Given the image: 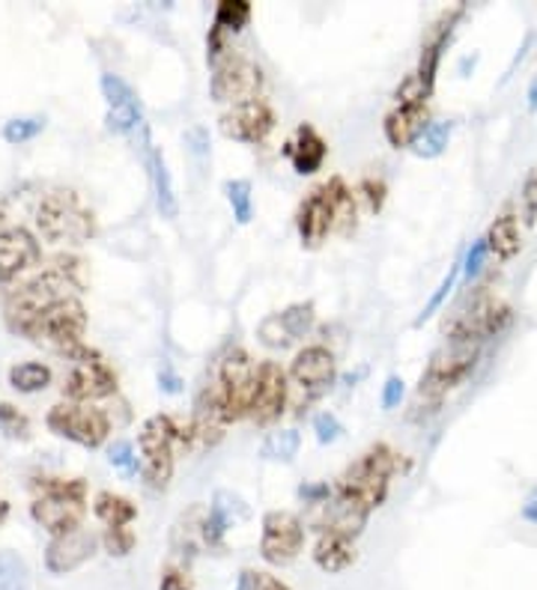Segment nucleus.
I'll list each match as a JSON object with an SVG mask.
<instances>
[{
    "label": "nucleus",
    "instance_id": "1",
    "mask_svg": "<svg viewBox=\"0 0 537 590\" xmlns=\"http://www.w3.org/2000/svg\"><path fill=\"white\" fill-rule=\"evenodd\" d=\"M477 355H481V344H475V340H451L448 337V344L433 352L428 370H424L421 382H418L415 414L436 412L439 405L445 403L448 393L460 388L472 376V370L477 365Z\"/></svg>",
    "mask_w": 537,
    "mask_h": 590
},
{
    "label": "nucleus",
    "instance_id": "43",
    "mask_svg": "<svg viewBox=\"0 0 537 590\" xmlns=\"http://www.w3.org/2000/svg\"><path fill=\"white\" fill-rule=\"evenodd\" d=\"M30 430V421L10 403H0V433L12 435V439H24Z\"/></svg>",
    "mask_w": 537,
    "mask_h": 590
},
{
    "label": "nucleus",
    "instance_id": "27",
    "mask_svg": "<svg viewBox=\"0 0 537 590\" xmlns=\"http://www.w3.org/2000/svg\"><path fill=\"white\" fill-rule=\"evenodd\" d=\"M356 542L340 534H319L317 546H314V563L328 576L347 572L356 563Z\"/></svg>",
    "mask_w": 537,
    "mask_h": 590
},
{
    "label": "nucleus",
    "instance_id": "48",
    "mask_svg": "<svg viewBox=\"0 0 537 590\" xmlns=\"http://www.w3.org/2000/svg\"><path fill=\"white\" fill-rule=\"evenodd\" d=\"M523 215L531 224L537 218V168L526 177V186H523Z\"/></svg>",
    "mask_w": 537,
    "mask_h": 590
},
{
    "label": "nucleus",
    "instance_id": "52",
    "mask_svg": "<svg viewBox=\"0 0 537 590\" xmlns=\"http://www.w3.org/2000/svg\"><path fill=\"white\" fill-rule=\"evenodd\" d=\"M523 519L531 521V525H537V489L531 492L526 498V504H523Z\"/></svg>",
    "mask_w": 537,
    "mask_h": 590
},
{
    "label": "nucleus",
    "instance_id": "5",
    "mask_svg": "<svg viewBox=\"0 0 537 590\" xmlns=\"http://www.w3.org/2000/svg\"><path fill=\"white\" fill-rule=\"evenodd\" d=\"M179 442V423L170 414H152L138 433L140 451V477L149 489H168L173 481V447Z\"/></svg>",
    "mask_w": 537,
    "mask_h": 590
},
{
    "label": "nucleus",
    "instance_id": "39",
    "mask_svg": "<svg viewBox=\"0 0 537 590\" xmlns=\"http://www.w3.org/2000/svg\"><path fill=\"white\" fill-rule=\"evenodd\" d=\"M102 542H105V551H108V555H114V558H126V555L135 549L138 537H135V531H131L129 525H123V528H105Z\"/></svg>",
    "mask_w": 537,
    "mask_h": 590
},
{
    "label": "nucleus",
    "instance_id": "36",
    "mask_svg": "<svg viewBox=\"0 0 537 590\" xmlns=\"http://www.w3.org/2000/svg\"><path fill=\"white\" fill-rule=\"evenodd\" d=\"M230 200V209H233V218H236V224H249L251 218H254V200H251V182L249 179H233L224 186Z\"/></svg>",
    "mask_w": 537,
    "mask_h": 590
},
{
    "label": "nucleus",
    "instance_id": "25",
    "mask_svg": "<svg viewBox=\"0 0 537 590\" xmlns=\"http://www.w3.org/2000/svg\"><path fill=\"white\" fill-rule=\"evenodd\" d=\"M326 140L319 138V131L314 126H298L296 135L287 140L284 156L289 158V165L296 170L298 177H314L323 161H326Z\"/></svg>",
    "mask_w": 537,
    "mask_h": 590
},
{
    "label": "nucleus",
    "instance_id": "31",
    "mask_svg": "<svg viewBox=\"0 0 537 590\" xmlns=\"http://www.w3.org/2000/svg\"><path fill=\"white\" fill-rule=\"evenodd\" d=\"M51 382V370L40 361H24V365H15L10 370V384L21 393H36L45 391Z\"/></svg>",
    "mask_w": 537,
    "mask_h": 590
},
{
    "label": "nucleus",
    "instance_id": "35",
    "mask_svg": "<svg viewBox=\"0 0 537 590\" xmlns=\"http://www.w3.org/2000/svg\"><path fill=\"white\" fill-rule=\"evenodd\" d=\"M281 325L287 328L289 337L298 340V337H305L317 323V314H314V305L310 302H298V305H289L287 310H281L278 314Z\"/></svg>",
    "mask_w": 537,
    "mask_h": 590
},
{
    "label": "nucleus",
    "instance_id": "19",
    "mask_svg": "<svg viewBox=\"0 0 537 590\" xmlns=\"http://www.w3.org/2000/svg\"><path fill=\"white\" fill-rule=\"evenodd\" d=\"M99 540L90 531H72L63 537H51L49 549H45V570L54 576H66V572L78 570L96 555Z\"/></svg>",
    "mask_w": 537,
    "mask_h": 590
},
{
    "label": "nucleus",
    "instance_id": "8",
    "mask_svg": "<svg viewBox=\"0 0 537 590\" xmlns=\"http://www.w3.org/2000/svg\"><path fill=\"white\" fill-rule=\"evenodd\" d=\"M49 430L81 447H99L110 433L108 414L87 403H57L45 418Z\"/></svg>",
    "mask_w": 537,
    "mask_h": 590
},
{
    "label": "nucleus",
    "instance_id": "18",
    "mask_svg": "<svg viewBox=\"0 0 537 590\" xmlns=\"http://www.w3.org/2000/svg\"><path fill=\"white\" fill-rule=\"evenodd\" d=\"M230 423L233 421H230L228 405H224V397H221L219 382L207 384V388L198 393L194 414H191L194 439H198L203 447H215V444L228 435Z\"/></svg>",
    "mask_w": 537,
    "mask_h": 590
},
{
    "label": "nucleus",
    "instance_id": "3",
    "mask_svg": "<svg viewBox=\"0 0 537 590\" xmlns=\"http://www.w3.org/2000/svg\"><path fill=\"white\" fill-rule=\"evenodd\" d=\"M36 226L49 242L81 245L96 233V218L75 191H49L36 207Z\"/></svg>",
    "mask_w": 537,
    "mask_h": 590
},
{
    "label": "nucleus",
    "instance_id": "54",
    "mask_svg": "<svg viewBox=\"0 0 537 590\" xmlns=\"http://www.w3.org/2000/svg\"><path fill=\"white\" fill-rule=\"evenodd\" d=\"M7 513H10V504H7V502H0V521L7 519Z\"/></svg>",
    "mask_w": 537,
    "mask_h": 590
},
{
    "label": "nucleus",
    "instance_id": "37",
    "mask_svg": "<svg viewBox=\"0 0 537 590\" xmlns=\"http://www.w3.org/2000/svg\"><path fill=\"white\" fill-rule=\"evenodd\" d=\"M0 590H28V567L15 551H0Z\"/></svg>",
    "mask_w": 537,
    "mask_h": 590
},
{
    "label": "nucleus",
    "instance_id": "4",
    "mask_svg": "<svg viewBox=\"0 0 537 590\" xmlns=\"http://www.w3.org/2000/svg\"><path fill=\"white\" fill-rule=\"evenodd\" d=\"M400 468L398 453L391 451L388 444H377V447H370L356 465H349L340 483L335 489L340 495H349V498H356L368 507L370 513L382 507L388 498V483L394 477V472Z\"/></svg>",
    "mask_w": 537,
    "mask_h": 590
},
{
    "label": "nucleus",
    "instance_id": "42",
    "mask_svg": "<svg viewBox=\"0 0 537 590\" xmlns=\"http://www.w3.org/2000/svg\"><path fill=\"white\" fill-rule=\"evenodd\" d=\"M159 590H194V579L186 563H168L159 576Z\"/></svg>",
    "mask_w": 537,
    "mask_h": 590
},
{
    "label": "nucleus",
    "instance_id": "46",
    "mask_svg": "<svg viewBox=\"0 0 537 590\" xmlns=\"http://www.w3.org/2000/svg\"><path fill=\"white\" fill-rule=\"evenodd\" d=\"M314 433H317L319 444H331L344 435V426H340V421L331 412H319L314 418Z\"/></svg>",
    "mask_w": 537,
    "mask_h": 590
},
{
    "label": "nucleus",
    "instance_id": "47",
    "mask_svg": "<svg viewBox=\"0 0 537 590\" xmlns=\"http://www.w3.org/2000/svg\"><path fill=\"white\" fill-rule=\"evenodd\" d=\"M239 590H289V588L281 579H275V576H268V572L245 570L242 572V579H239Z\"/></svg>",
    "mask_w": 537,
    "mask_h": 590
},
{
    "label": "nucleus",
    "instance_id": "17",
    "mask_svg": "<svg viewBox=\"0 0 537 590\" xmlns=\"http://www.w3.org/2000/svg\"><path fill=\"white\" fill-rule=\"evenodd\" d=\"M272 128H275V110L268 108L263 98L236 105L221 117L224 138L239 140V144H263L272 135Z\"/></svg>",
    "mask_w": 537,
    "mask_h": 590
},
{
    "label": "nucleus",
    "instance_id": "30",
    "mask_svg": "<svg viewBox=\"0 0 537 590\" xmlns=\"http://www.w3.org/2000/svg\"><path fill=\"white\" fill-rule=\"evenodd\" d=\"M323 191H326L328 203L335 209V230L349 233V226H356V200H352V191L347 188V182L340 177L328 179Z\"/></svg>",
    "mask_w": 537,
    "mask_h": 590
},
{
    "label": "nucleus",
    "instance_id": "41",
    "mask_svg": "<svg viewBox=\"0 0 537 590\" xmlns=\"http://www.w3.org/2000/svg\"><path fill=\"white\" fill-rule=\"evenodd\" d=\"M433 89L424 84V81L418 78L415 72L412 75H407L403 78V84L398 87V93H394V98H398V105H428V98Z\"/></svg>",
    "mask_w": 537,
    "mask_h": 590
},
{
    "label": "nucleus",
    "instance_id": "7",
    "mask_svg": "<svg viewBox=\"0 0 537 590\" xmlns=\"http://www.w3.org/2000/svg\"><path fill=\"white\" fill-rule=\"evenodd\" d=\"M72 281L57 268H51L45 275H40L36 281H30L12 295L10 305H7V319H10L12 331L24 335L30 325L36 323L51 305H57L63 298H70Z\"/></svg>",
    "mask_w": 537,
    "mask_h": 590
},
{
    "label": "nucleus",
    "instance_id": "45",
    "mask_svg": "<svg viewBox=\"0 0 537 590\" xmlns=\"http://www.w3.org/2000/svg\"><path fill=\"white\" fill-rule=\"evenodd\" d=\"M460 266H463V263H457V266H451V272H448V277H445V281H442V286H439V289H436V295L430 298L428 307H424V310H421V316H418V325L424 323V319H430V316L436 314L439 307H442V302H445V298H448V293H451V289H454V284H457Z\"/></svg>",
    "mask_w": 537,
    "mask_h": 590
},
{
    "label": "nucleus",
    "instance_id": "26",
    "mask_svg": "<svg viewBox=\"0 0 537 590\" xmlns=\"http://www.w3.org/2000/svg\"><path fill=\"white\" fill-rule=\"evenodd\" d=\"M428 128V105H394L382 123L386 140L394 149H407Z\"/></svg>",
    "mask_w": 537,
    "mask_h": 590
},
{
    "label": "nucleus",
    "instance_id": "53",
    "mask_svg": "<svg viewBox=\"0 0 537 590\" xmlns=\"http://www.w3.org/2000/svg\"><path fill=\"white\" fill-rule=\"evenodd\" d=\"M528 108L537 110V81H531V89H528Z\"/></svg>",
    "mask_w": 537,
    "mask_h": 590
},
{
    "label": "nucleus",
    "instance_id": "9",
    "mask_svg": "<svg viewBox=\"0 0 537 590\" xmlns=\"http://www.w3.org/2000/svg\"><path fill=\"white\" fill-rule=\"evenodd\" d=\"M305 549V525L296 513L268 510L260 531V558L268 567H289Z\"/></svg>",
    "mask_w": 537,
    "mask_h": 590
},
{
    "label": "nucleus",
    "instance_id": "28",
    "mask_svg": "<svg viewBox=\"0 0 537 590\" xmlns=\"http://www.w3.org/2000/svg\"><path fill=\"white\" fill-rule=\"evenodd\" d=\"M487 251L498 260H514L523 247V239H519V224L514 215H498L493 224H489L487 236Z\"/></svg>",
    "mask_w": 537,
    "mask_h": 590
},
{
    "label": "nucleus",
    "instance_id": "21",
    "mask_svg": "<svg viewBox=\"0 0 537 590\" xmlns=\"http://www.w3.org/2000/svg\"><path fill=\"white\" fill-rule=\"evenodd\" d=\"M335 373H338L335 355L328 352L326 346H305L293 358V365H289V379L302 384V388H308V391L328 388V384L335 382Z\"/></svg>",
    "mask_w": 537,
    "mask_h": 590
},
{
    "label": "nucleus",
    "instance_id": "23",
    "mask_svg": "<svg viewBox=\"0 0 537 590\" xmlns=\"http://www.w3.org/2000/svg\"><path fill=\"white\" fill-rule=\"evenodd\" d=\"M36 263H40V242L30 236L28 230L15 226V230L0 233V275H21Z\"/></svg>",
    "mask_w": 537,
    "mask_h": 590
},
{
    "label": "nucleus",
    "instance_id": "49",
    "mask_svg": "<svg viewBox=\"0 0 537 590\" xmlns=\"http://www.w3.org/2000/svg\"><path fill=\"white\" fill-rule=\"evenodd\" d=\"M361 191H365V197H368L370 212H379L382 203H386V182H382V179L368 177L365 182H361Z\"/></svg>",
    "mask_w": 537,
    "mask_h": 590
},
{
    "label": "nucleus",
    "instance_id": "15",
    "mask_svg": "<svg viewBox=\"0 0 537 590\" xmlns=\"http://www.w3.org/2000/svg\"><path fill=\"white\" fill-rule=\"evenodd\" d=\"M510 323V307L505 302H498L493 295H481L472 302L468 310L451 323L448 328V337L451 340H487V337H496L498 331H505V325Z\"/></svg>",
    "mask_w": 537,
    "mask_h": 590
},
{
    "label": "nucleus",
    "instance_id": "50",
    "mask_svg": "<svg viewBox=\"0 0 537 590\" xmlns=\"http://www.w3.org/2000/svg\"><path fill=\"white\" fill-rule=\"evenodd\" d=\"M487 242L484 239H477L475 245L468 247V254H466V263H463V268H466V275H477L481 272V266H484V256H487Z\"/></svg>",
    "mask_w": 537,
    "mask_h": 590
},
{
    "label": "nucleus",
    "instance_id": "14",
    "mask_svg": "<svg viewBox=\"0 0 537 590\" xmlns=\"http://www.w3.org/2000/svg\"><path fill=\"white\" fill-rule=\"evenodd\" d=\"M370 519V510L356 498L349 495H340L338 489L331 492V498L319 504H310L308 525L310 528H319V534H340V537H349L356 540L358 534L365 531V525Z\"/></svg>",
    "mask_w": 537,
    "mask_h": 590
},
{
    "label": "nucleus",
    "instance_id": "2",
    "mask_svg": "<svg viewBox=\"0 0 537 590\" xmlns=\"http://www.w3.org/2000/svg\"><path fill=\"white\" fill-rule=\"evenodd\" d=\"M36 495L30 504V516L40 521L51 537H63L81 528L87 513V483L60 481V477H40Z\"/></svg>",
    "mask_w": 537,
    "mask_h": 590
},
{
    "label": "nucleus",
    "instance_id": "32",
    "mask_svg": "<svg viewBox=\"0 0 537 590\" xmlns=\"http://www.w3.org/2000/svg\"><path fill=\"white\" fill-rule=\"evenodd\" d=\"M251 21V3L249 0H221L215 7V21L212 28L221 33H239V30L249 28Z\"/></svg>",
    "mask_w": 537,
    "mask_h": 590
},
{
    "label": "nucleus",
    "instance_id": "16",
    "mask_svg": "<svg viewBox=\"0 0 537 590\" xmlns=\"http://www.w3.org/2000/svg\"><path fill=\"white\" fill-rule=\"evenodd\" d=\"M287 373L275 361H263L257 367V384H254V400H251V421L268 426L278 421L284 405H287Z\"/></svg>",
    "mask_w": 537,
    "mask_h": 590
},
{
    "label": "nucleus",
    "instance_id": "24",
    "mask_svg": "<svg viewBox=\"0 0 537 590\" xmlns=\"http://www.w3.org/2000/svg\"><path fill=\"white\" fill-rule=\"evenodd\" d=\"M463 15V7H454L451 12H445L442 19L433 24V30L428 33V40H424V49H421V60H418V70L415 75L430 89L436 84V72H439V60H442V51L448 49V42H451V33H454V24Z\"/></svg>",
    "mask_w": 537,
    "mask_h": 590
},
{
    "label": "nucleus",
    "instance_id": "44",
    "mask_svg": "<svg viewBox=\"0 0 537 590\" xmlns=\"http://www.w3.org/2000/svg\"><path fill=\"white\" fill-rule=\"evenodd\" d=\"M110 465L114 468H119L123 474H135L140 472V463L138 456H135V444L131 442H117L114 447H110Z\"/></svg>",
    "mask_w": 537,
    "mask_h": 590
},
{
    "label": "nucleus",
    "instance_id": "6",
    "mask_svg": "<svg viewBox=\"0 0 537 590\" xmlns=\"http://www.w3.org/2000/svg\"><path fill=\"white\" fill-rule=\"evenodd\" d=\"M209 93L215 102H228V105H245V102H257L263 93V70L245 54L236 51H224L215 63H212V81H209Z\"/></svg>",
    "mask_w": 537,
    "mask_h": 590
},
{
    "label": "nucleus",
    "instance_id": "38",
    "mask_svg": "<svg viewBox=\"0 0 537 590\" xmlns=\"http://www.w3.org/2000/svg\"><path fill=\"white\" fill-rule=\"evenodd\" d=\"M42 128H45V119L42 117H15L3 126V138L10 140V144H28V140L40 135Z\"/></svg>",
    "mask_w": 537,
    "mask_h": 590
},
{
    "label": "nucleus",
    "instance_id": "11",
    "mask_svg": "<svg viewBox=\"0 0 537 590\" xmlns=\"http://www.w3.org/2000/svg\"><path fill=\"white\" fill-rule=\"evenodd\" d=\"M87 331V310L75 295L63 298L57 305H51L45 314L30 325L24 337L30 340H45V344L63 346V349H78L81 337Z\"/></svg>",
    "mask_w": 537,
    "mask_h": 590
},
{
    "label": "nucleus",
    "instance_id": "33",
    "mask_svg": "<svg viewBox=\"0 0 537 590\" xmlns=\"http://www.w3.org/2000/svg\"><path fill=\"white\" fill-rule=\"evenodd\" d=\"M298 447H302V435L296 430H275V433L266 435V442H263L260 451H263L266 460H275V463H293Z\"/></svg>",
    "mask_w": 537,
    "mask_h": 590
},
{
    "label": "nucleus",
    "instance_id": "12",
    "mask_svg": "<svg viewBox=\"0 0 537 590\" xmlns=\"http://www.w3.org/2000/svg\"><path fill=\"white\" fill-rule=\"evenodd\" d=\"M254 384H257V367L245 349H230L219 367V388L228 405L230 421H242L251 414L254 400Z\"/></svg>",
    "mask_w": 537,
    "mask_h": 590
},
{
    "label": "nucleus",
    "instance_id": "20",
    "mask_svg": "<svg viewBox=\"0 0 537 590\" xmlns=\"http://www.w3.org/2000/svg\"><path fill=\"white\" fill-rule=\"evenodd\" d=\"M296 230L305 247H319L323 242H326L328 233L335 230V209H331V203H328V197L323 188L310 191L308 200L298 207Z\"/></svg>",
    "mask_w": 537,
    "mask_h": 590
},
{
    "label": "nucleus",
    "instance_id": "29",
    "mask_svg": "<svg viewBox=\"0 0 537 590\" xmlns=\"http://www.w3.org/2000/svg\"><path fill=\"white\" fill-rule=\"evenodd\" d=\"M93 513H96L108 528H123V525H131V521H135L138 507H135L126 495H117V492L105 489L93 498Z\"/></svg>",
    "mask_w": 537,
    "mask_h": 590
},
{
    "label": "nucleus",
    "instance_id": "10",
    "mask_svg": "<svg viewBox=\"0 0 537 590\" xmlns=\"http://www.w3.org/2000/svg\"><path fill=\"white\" fill-rule=\"evenodd\" d=\"M117 391V373L99 352L84 346L72 349V370L66 376V397L72 403H90Z\"/></svg>",
    "mask_w": 537,
    "mask_h": 590
},
{
    "label": "nucleus",
    "instance_id": "40",
    "mask_svg": "<svg viewBox=\"0 0 537 590\" xmlns=\"http://www.w3.org/2000/svg\"><path fill=\"white\" fill-rule=\"evenodd\" d=\"M257 337H260V340H263V344H266V346H272V349H287V346L296 344V340H293V337H289L287 328H284V325H281L278 314H275V316H266V319H263V323H260Z\"/></svg>",
    "mask_w": 537,
    "mask_h": 590
},
{
    "label": "nucleus",
    "instance_id": "22",
    "mask_svg": "<svg viewBox=\"0 0 537 590\" xmlns=\"http://www.w3.org/2000/svg\"><path fill=\"white\" fill-rule=\"evenodd\" d=\"M140 144H144V161H147L149 186H152V194H156V207H159L161 218L173 221L179 215V200L177 188H173V177H170L168 170V158L149 140V131L140 138Z\"/></svg>",
    "mask_w": 537,
    "mask_h": 590
},
{
    "label": "nucleus",
    "instance_id": "34",
    "mask_svg": "<svg viewBox=\"0 0 537 590\" xmlns=\"http://www.w3.org/2000/svg\"><path fill=\"white\" fill-rule=\"evenodd\" d=\"M448 140H451V123H428V128L418 135L412 149H415V156L421 158H436L445 152Z\"/></svg>",
    "mask_w": 537,
    "mask_h": 590
},
{
    "label": "nucleus",
    "instance_id": "13",
    "mask_svg": "<svg viewBox=\"0 0 537 590\" xmlns=\"http://www.w3.org/2000/svg\"><path fill=\"white\" fill-rule=\"evenodd\" d=\"M102 96H105V108H108L110 131L129 135V138H144L147 135L144 105H140L138 93L126 81L114 75V72H105L102 75Z\"/></svg>",
    "mask_w": 537,
    "mask_h": 590
},
{
    "label": "nucleus",
    "instance_id": "51",
    "mask_svg": "<svg viewBox=\"0 0 537 590\" xmlns=\"http://www.w3.org/2000/svg\"><path fill=\"white\" fill-rule=\"evenodd\" d=\"M403 400V379L400 376H391L382 388V409H394V405Z\"/></svg>",
    "mask_w": 537,
    "mask_h": 590
}]
</instances>
